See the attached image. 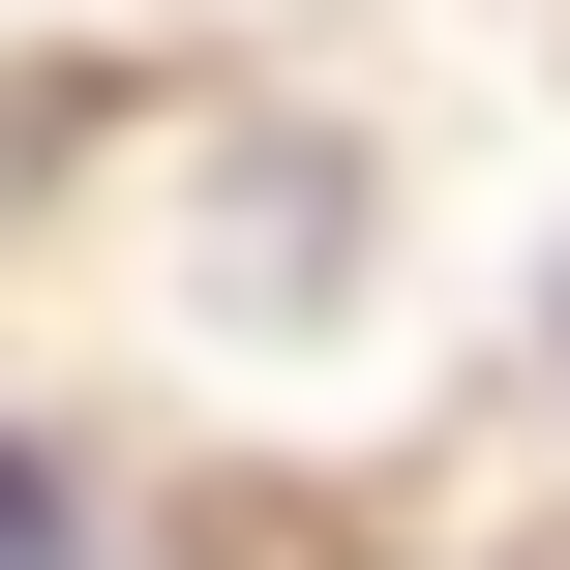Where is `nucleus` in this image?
<instances>
[{
	"mask_svg": "<svg viewBox=\"0 0 570 570\" xmlns=\"http://www.w3.org/2000/svg\"><path fill=\"white\" fill-rule=\"evenodd\" d=\"M0 570H90V481L60 451H0Z\"/></svg>",
	"mask_w": 570,
	"mask_h": 570,
	"instance_id": "1",
	"label": "nucleus"
}]
</instances>
